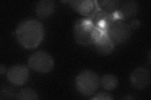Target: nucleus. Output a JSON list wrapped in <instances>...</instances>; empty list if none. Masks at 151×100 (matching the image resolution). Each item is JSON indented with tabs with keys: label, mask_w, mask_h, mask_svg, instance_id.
<instances>
[{
	"label": "nucleus",
	"mask_w": 151,
	"mask_h": 100,
	"mask_svg": "<svg viewBox=\"0 0 151 100\" xmlns=\"http://www.w3.org/2000/svg\"><path fill=\"white\" fill-rule=\"evenodd\" d=\"M44 35L42 23L35 19H27L18 25L16 37L18 42L27 49H34L40 45Z\"/></svg>",
	"instance_id": "1"
},
{
	"label": "nucleus",
	"mask_w": 151,
	"mask_h": 100,
	"mask_svg": "<svg viewBox=\"0 0 151 100\" xmlns=\"http://www.w3.org/2000/svg\"><path fill=\"white\" fill-rule=\"evenodd\" d=\"M103 33L89 20H79L74 26V35L78 44L89 45L94 43Z\"/></svg>",
	"instance_id": "2"
},
{
	"label": "nucleus",
	"mask_w": 151,
	"mask_h": 100,
	"mask_svg": "<svg viewBox=\"0 0 151 100\" xmlns=\"http://www.w3.org/2000/svg\"><path fill=\"white\" fill-rule=\"evenodd\" d=\"M100 84V78L91 70L82 71L76 78V86L78 91L85 96H91L95 93Z\"/></svg>",
	"instance_id": "3"
},
{
	"label": "nucleus",
	"mask_w": 151,
	"mask_h": 100,
	"mask_svg": "<svg viewBox=\"0 0 151 100\" xmlns=\"http://www.w3.org/2000/svg\"><path fill=\"white\" fill-rule=\"evenodd\" d=\"M28 66L36 72L47 73L52 70L54 61L52 56L44 51H37L28 59Z\"/></svg>",
	"instance_id": "4"
},
{
	"label": "nucleus",
	"mask_w": 151,
	"mask_h": 100,
	"mask_svg": "<svg viewBox=\"0 0 151 100\" xmlns=\"http://www.w3.org/2000/svg\"><path fill=\"white\" fill-rule=\"evenodd\" d=\"M107 34L113 42L123 43L128 41L134 30L129 23L122 21H113L108 28Z\"/></svg>",
	"instance_id": "5"
},
{
	"label": "nucleus",
	"mask_w": 151,
	"mask_h": 100,
	"mask_svg": "<svg viewBox=\"0 0 151 100\" xmlns=\"http://www.w3.org/2000/svg\"><path fill=\"white\" fill-rule=\"evenodd\" d=\"M7 78L12 84L17 86L24 84L29 78V70L23 65H14L7 72Z\"/></svg>",
	"instance_id": "6"
},
{
	"label": "nucleus",
	"mask_w": 151,
	"mask_h": 100,
	"mask_svg": "<svg viewBox=\"0 0 151 100\" xmlns=\"http://www.w3.org/2000/svg\"><path fill=\"white\" fill-rule=\"evenodd\" d=\"M150 76L149 70L144 68H137L131 73V84L135 89L142 90L150 84Z\"/></svg>",
	"instance_id": "7"
},
{
	"label": "nucleus",
	"mask_w": 151,
	"mask_h": 100,
	"mask_svg": "<svg viewBox=\"0 0 151 100\" xmlns=\"http://www.w3.org/2000/svg\"><path fill=\"white\" fill-rule=\"evenodd\" d=\"M95 49L101 55H108L114 50L115 44L107 33L103 32L94 42Z\"/></svg>",
	"instance_id": "8"
},
{
	"label": "nucleus",
	"mask_w": 151,
	"mask_h": 100,
	"mask_svg": "<svg viewBox=\"0 0 151 100\" xmlns=\"http://www.w3.org/2000/svg\"><path fill=\"white\" fill-rule=\"evenodd\" d=\"M139 11V4L137 1L129 0L120 4L117 10L118 15L120 18L129 19L135 16Z\"/></svg>",
	"instance_id": "9"
},
{
	"label": "nucleus",
	"mask_w": 151,
	"mask_h": 100,
	"mask_svg": "<svg viewBox=\"0 0 151 100\" xmlns=\"http://www.w3.org/2000/svg\"><path fill=\"white\" fill-rule=\"evenodd\" d=\"M55 4L52 0H42L35 5V13L39 18L45 19L50 16L55 11Z\"/></svg>",
	"instance_id": "10"
},
{
	"label": "nucleus",
	"mask_w": 151,
	"mask_h": 100,
	"mask_svg": "<svg viewBox=\"0 0 151 100\" xmlns=\"http://www.w3.org/2000/svg\"><path fill=\"white\" fill-rule=\"evenodd\" d=\"M69 2L76 11L84 16L90 15L94 8V1L92 0H74Z\"/></svg>",
	"instance_id": "11"
},
{
	"label": "nucleus",
	"mask_w": 151,
	"mask_h": 100,
	"mask_svg": "<svg viewBox=\"0 0 151 100\" xmlns=\"http://www.w3.org/2000/svg\"><path fill=\"white\" fill-rule=\"evenodd\" d=\"M102 87L108 91L115 89L119 84V79L115 75L111 74H104L100 81Z\"/></svg>",
	"instance_id": "12"
},
{
	"label": "nucleus",
	"mask_w": 151,
	"mask_h": 100,
	"mask_svg": "<svg viewBox=\"0 0 151 100\" xmlns=\"http://www.w3.org/2000/svg\"><path fill=\"white\" fill-rule=\"evenodd\" d=\"M15 98L20 100H36L39 99V96L35 90L26 88L20 90L16 94Z\"/></svg>",
	"instance_id": "13"
},
{
	"label": "nucleus",
	"mask_w": 151,
	"mask_h": 100,
	"mask_svg": "<svg viewBox=\"0 0 151 100\" xmlns=\"http://www.w3.org/2000/svg\"><path fill=\"white\" fill-rule=\"evenodd\" d=\"M98 3L104 11L110 13L117 11L120 4L119 1H100Z\"/></svg>",
	"instance_id": "14"
},
{
	"label": "nucleus",
	"mask_w": 151,
	"mask_h": 100,
	"mask_svg": "<svg viewBox=\"0 0 151 100\" xmlns=\"http://www.w3.org/2000/svg\"><path fill=\"white\" fill-rule=\"evenodd\" d=\"M15 94L13 90L9 88L4 87L1 88V91H0V99H13Z\"/></svg>",
	"instance_id": "15"
},
{
	"label": "nucleus",
	"mask_w": 151,
	"mask_h": 100,
	"mask_svg": "<svg viewBox=\"0 0 151 100\" xmlns=\"http://www.w3.org/2000/svg\"><path fill=\"white\" fill-rule=\"evenodd\" d=\"M91 99L93 100H110L113 99V97L111 94L106 92H100L94 95Z\"/></svg>",
	"instance_id": "16"
},
{
	"label": "nucleus",
	"mask_w": 151,
	"mask_h": 100,
	"mask_svg": "<svg viewBox=\"0 0 151 100\" xmlns=\"http://www.w3.org/2000/svg\"><path fill=\"white\" fill-rule=\"evenodd\" d=\"M6 71V67L4 66L3 64H1V65H0V74H1V75H3L4 73H5Z\"/></svg>",
	"instance_id": "17"
},
{
	"label": "nucleus",
	"mask_w": 151,
	"mask_h": 100,
	"mask_svg": "<svg viewBox=\"0 0 151 100\" xmlns=\"http://www.w3.org/2000/svg\"><path fill=\"white\" fill-rule=\"evenodd\" d=\"M135 98H134V97H132V96H126L124 99H135Z\"/></svg>",
	"instance_id": "18"
}]
</instances>
